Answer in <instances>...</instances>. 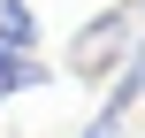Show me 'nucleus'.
I'll return each mask as SVG.
<instances>
[{"label":"nucleus","instance_id":"obj_3","mask_svg":"<svg viewBox=\"0 0 145 138\" xmlns=\"http://www.w3.org/2000/svg\"><path fill=\"white\" fill-rule=\"evenodd\" d=\"M46 31H38V15H31V0H0V46H38Z\"/></svg>","mask_w":145,"mask_h":138},{"label":"nucleus","instance_id":"obj_1","mask_svg":"<svg viewBox=\"0 0 145 138\" xmlns=\"http://www.w3.org/2000/svg\"><path fill=\"white\" fill-rule=\"evenodd\" d=\"M130 38H138L130 8H107V15H92V23L76 31V46L61 54V69H69V77H107V69H122Z\"/></svg>","mask_w":145,"mask_h":138},{"label":"nucleus","instance_id":"obj_2","mask_svg":"<svg viewBox=\"0 0 145 138\" xmlns=\"http://www.w3.org/2000/svg\"><path fill=\"white\" fill-rule=\"evenodd\" d=\"M54 85V61L38 46H0V100H23V92H46Z\"/></svg>","mask_w":145,"mask_h":138},{"label":"nucleus","instance_id":"obj_4","mask_svg":"<svg viewBox=\"0 0 145 138\" xmlns=\"http://www.w3.org/2000/svg\"><path fill=\"white\" fill-rule=\"evenodd\" d=\"M122 123H130V108H122V100H99V115H92L76 138H122Z\"/></svg>","mask_w":145,"mask_h":138}]
</instances>
